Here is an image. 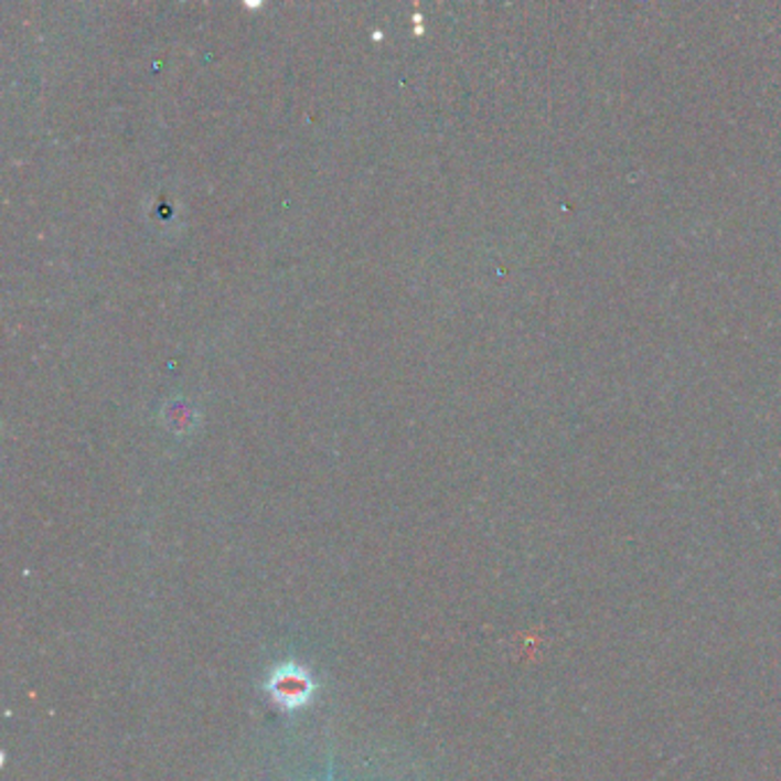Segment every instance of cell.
<instances>
[{
  "mask_svg": "<svg viewBox=\"0 0 781 781\" xmlns=\"http://www.w3.org/2000/svg\"><path fill=\"white\" fill-rule=\"evenodd\" d=\"M328 781H333V777H328Z\"/></svg>",
  "mask_w": 781,
  "mask_h": 781,
  "instance_id": "2",
  "label": "cell"
},
{
  "mask_svg": "<svg viewBox=\"0 0 781 781\" xmlns=\"http://www.w3.org/2000/svg\"><path fill=\"white\" fill-rule=\"evenodd\" d=\"M317 683L312 674L296 663L276 667L264 681V693L280 710H298L312 702Z\"/></svg>",
  "mask_w": 781,
  "mask_h": 781,
  "instance_id": "1",
  "label": "cell"
}]
</instances>
